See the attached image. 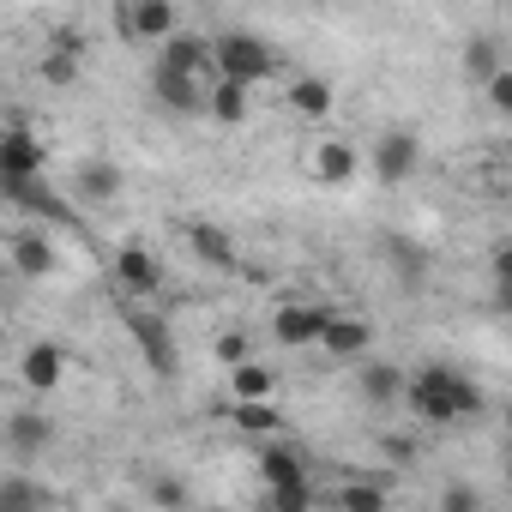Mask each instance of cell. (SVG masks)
<instances>
[{
  "label": "cell",
  "instance_id": "cell-23",
  "mask_svg": "<svg viewBox=\"0 0 512 512\" xmlns=\"http://www.w3.org/2000/svg\"><path fill=\"white\" fill-rule=\"evenodd\" d=\"M272 386H278V380H272V368H260V362H235V368H229V392H235V398H272Z\"/></svg>",
  "mask_w": 512,
  "mask_h": 512
},
{
  "label": "cell",
  "instance_id": "cell-29",
  "mask_svg": "<svg viewBox=\"0 0 512 512\" xmlns=\"http://www.w3.org/2000/svg\"><path fill=\"white\" fill-rule=\"evenodd\" d=\"M145 500H151V506H187V488H181L175 476H151V488H145Z\"/></svg>",
  "mask_w": 512,
  "mask_h": 512
},
{
  "label": "cell",
  "instance_id": "cell-17",
  "mask_svg": "<svg viewBox=\"0 0 512 512\" xmlns=\"http://www.w3.org/2000/svg\"><path fill=\"white\" fill-rule=\"evenodd\" d=\"M314 169H320V181H326V187H350V181H356V169H362V157H356L350 145L326 139V145H320V157H314Z\"/></svg>",
  "mask_w": 512,
  "mask_h": 512
},
{
  "label": "cell",
  "instance_id": "cell-27",
  "mask_svg": "<svg viewBox=\"0 0 512 512\" xmlns=\"http://www.w3.org/2000/svg\"><path fill=\"white\" fill-rule=\"evenodd\" d=\"M31 506H43V494H37V488H25L19 476L0 482V512H31Z\"/></svg>",
  "mask_w": 512,
  "mask_h": 512
},
{
  "label": "cell",
  "instance_id": "cell-24",
  "mask_svg": "<svg viewBox=\"0 0 512 512\" xmlns=\"http://www.w3.org/2000/svg\"><path fill=\"white\" fill-rule=\"evenodd\" d=\"M494 73H500V49H494L488 37H470V43H464V79H470V85H488Z\"/></svg>",
  "mask_w": 512,
  "mask_h": 512
},
{
  "label": "cell",
  "instance_id": "cell-28",
  "mask_svg": "<svg viewBox=\"0 0 512 512\" xmlns=\"http://www.w3.org/2000/svg\"><path fill=\"white\" fill-rule=\"evenodd\" d=\"M272 506H278V512H302V506H314V488H308V476H302V482H284V488H272Z\"/></svg>",
  "mask_w": 512,
  "mask_h": 512
},
{
  "label": "cell",
  "instance_id": "cell-21",
  "mask_svg": "<svg viewBox=\"0 0 512 512\" xmlns=\"http://www.w3.org/2000/svg\"><path fill=\"white\" fill-rule=\"evenodd\" d=\"M260 476H266L272 488H284V482H302V476H308V464H302V452H296V446H266V452H260Z\"/></svg>",
  "mask_w": 512,
  "mask_h": 512
},
{
  "label": "cell",
  "instance_id": "cell-20",
  "mask_svg": "<svg viewBox=\"0 0 512 512\" xmlns=\"http://www.w3.org/2000/svg\"><path fill=\"white\" fill-rule=\"evenodd\" d=\"M7 199L19 205V211H37V217H55V223H73V211L43 187V181H25V187H7Z\"/></svg>",
  "mask_w": 512,
  "mask_h": 512
},
{
  "label": "cell",
  "instance_id": "cell-3",
  "mask_svg": "<svg viewBox=\"0 0 512 512\" xmlns=\"http://www.w3.org/2000/svg\"><path fill=\"white\" fill-rule=\"evenodd\" d=\"M43 163H49V151L37 145V133L13 121L7 139H0V187H25V181H37Z\"/></svg>",
  "mask_w": 512,
  "mask_h": 512
},
{
  "label": "cell",
  "instance_id": "cell-18",
  "mask_svg": "<svg viewBox=\"0 0 512 512\" xmlns=\"http://www.w3.org/2000/svg\"><path fill=\"white\" fill-rule=\"evenodd\" d=\"M13 266H19V278H49V272H55L49 235H19V241H13Z\"/></svg>",
  "mask_w": 512,
  "mask_h": 512
},
{
  "label": "cell",
  "instance_id": "cell-1",
  "mask_svg": "<svg viewBox=\"0 0 512 512\" xmlns=\"http://www.w3.org/2000/svg\"><path fill=\"white\" fill-rule=\"evenodd\" d=\"M404 398H410V410L422 416V422H470L476 410H482V392L458 374V368H422L410 386H404Z\"/></svg>",
  "mask_w": 512,
  "mask_h": 512
},
{
  "label": "cell",
  "instance_id": "cell-35",
  "mask_svg": "<svg viewBox=\"0 0 512 512\" xmlns=\"http://www.w3.org/2000/svg\"><path fill=\"white\" fill-rule=\"evenodd\" d=\"M494 308H500V314L512 320V278H506V284H494Z\"/></svg>",
  "mask_w": 512,
  "mask_h": 512
},
{
  "label": "cell",
  "instance_id": "cell-9",
  "mask_svg": "<svg viewBox=\"0 0 512 512\" xmlns=\"http://www.w3.org/2000/svg\"><path fill=\"white\" fill-rule=\"evenodd\" d=\"M326 308H308V302H284L278 314H272V338L278 344H290V350H302V344H320V332H326Z\"/></svg>",
  "mask_w": 512,
  "mask_h": 512
},
{
  "label": "cell",
  "instance_id": "cell-8",
  "mask_svg": "<svg viewBox=\"0 0 512 512\" xmlns=\"http://www.w3.org/2000/svg\"><path fill=\"white\" fill-rule=\"evenodd\" d=\"M121 31L133 43H169L175 37V7H169V0H127Z\"/></svg>",
  "mask_w": 512,
  "mask_h": 512
},
{
  "label": "cell",
  "instance_id": "cell-36",
  "mask_svg": "<svg viewBox=\"0 0 512 512\" xmlns=\"http://www.w3.org/2000/svg\"><path fill=\"white\" fill-rule=\"evenodd\" d=\"M506 428H512V404H506Z\"/></svg>",
  "mask_w": 512,
  "mask_h": 512
},
{
  "label": "cell",
  "instance_id": "cell-31",
  "mask_svg": "<svg viewBox=\"0 0 512 512\" xmlns=\"http://www.w3.org/2000/svg\"><path fill=\"white\" fill-rule=\"evenodd\" d=\"M217 362H223V368L247 362V332H223V338H217Z\"/></svg>",
  "mask_w": 512,
  "mask_h": 512
},
{
  "label": "cell",
  "instance_id": "cell-32",
  "mask_svg": "<svg viewBox=\"0 0 512 512\" xmlns=\"http://www.w3.org/2000/svg\"><path fill=\"white\" fill-rule=\"evenodd\" d=\"M488 272H494V284H506V278H512V241H500V247H494Z\"/></svg>",
  "mask_w": 512,
  "mask_h": 512
},
{
  "label": "cell",
  "instance_id": "cell-6",
  "mask_svg": "<svg viewBox=\"0 0 512 512\" xmlns=\"http://www.w3.org/2000/svg\"><path fill=\"white\" fill-rule=\"evenodd\" d=\"M163 67H175V73H187V79H205V85H217L223 73H217V49L205 43V37H187V31H175L169 43H163V55H157Z\"/></svg>",
  "mask_w": 512,
  "mask_h": 512
},
{
  "label": "cell",
  "instance_id": "cell-30",
  "mask_svg": "<svg viewBox=\"0 0 512 512\" xmlns=\"http://www.w3.org/2000/svg\"><path fill=\"white\" fill-rule=\"evenodd\" d=\"M482 91H488V103H494L500 115H512V67H500V73H494Z\"/></svg>",
  "mask_w": 512,
  "mask_h": 512
},
{
  "label": "cell",
  "instance_id": "cell-19",
  "mask_svg": "<svg viewBox=\"0 0 512 512\" xmlns=\"http://www.w3.org/2000/svg\"><path fill=\"white\" fill-rule=\"evenodd\" d=\"M404 386H410V380H404L392 362H368V368H362V398H368V404H398Z\"/></svg>",
  "mask_w": 512,
  "mask_h": 512
},
{
  "label": "cell",
  "instance_id": "cell-10",
  "mask_svg": "<svg viewBox=\"0 0 512 512\" xmlns=\"http://www.w3.org/2000/svg\"><path fill=\"white\" fill-rule=\"evenodd\" d=\"M320 350H326V356H338V362H356V356H368V350H374V326H368V320H356V314H332V320H326V332H320Z\"/></svg>",
  "mask_w": 512,
  "mask_h": 512
},
{
  "label": "cell",
  "instance_id": "cell-4",
  "mask_svg": "<svg viewBox=\"0 0 512 512\" xmlns=\"http://www.w3.org/2000/svg\"><path fill=\"white\" fill-rule=\"evenodd\" d=\"M151 97H157L169 115H187V121L211 109V85H205V79H187V73H175V67H163V61L151 67Z\"/></svg>",
  "mask_w": 512,
  "mask_h": 512
},
{
  "label": "cell",
  "instance_id": "cell-7",
  "mask_svg": "<svg viewBox=\"0 0 512 512\" xmlns=\"http://www.w3.org/2000/svg\"><path fill=\"white\" fill-rule=\"evenodd\" d=\"M127 332H133V344L145 350V368H151L157 380H175V338H169V326H163L157 314H127Z\"/></svg>",
  "mask_w": 512,
  "mask_h": 512
},
{
  "label": "cell",
  "instance_id": "cell-14",
  "mask_svg": "<svg viewBox=\"0 0 512 512\" xmlns=\"http://www.w3.org/2000/svg\"><path fill=\"white\" fill-rule=\"evenodd\" d=\"M61 368H67L61 344H49V338H43V344H31V350H25V362H19V380H25L31 392H49V386L61 380Z\"/></svg>",
  "mask_w": 512,
  "mask_h": 512
},
{
  "label": "cell",
  "instance_id": "cell-2",
  "mask_svg": "<svg viewBox=\"0 0 512 512\" xmlns=\"http://www.w3.org/2000/svg\"><path fill=\"white\" fill-rule=\"evenodd\" d=\"M211 49H217V73L223 79L260 85V79L278 73V49L266 37H253V31H223V37H211Z\"/></svg>",
  "mask_w": 512,
  "mask_h": 512
},
{
  "label": "cell",
  "instance_id": "cell-13",
  "mask_svg": "<svg viewBox=\"0 0 512 512\" xmlns=\"http://www.w3.org/2000/svg\"><path fill=\"white\" fill-rule=\"evenodd\" d=\"M49 440H55L49 416H37V410H13V416H7V446H13L19 458H37V452H49Z\"/></svg>",
  "mask_w": 512,
  "mask_h": 512
},
{
  "label": "cell",
  "instance_id": "cell-11",
  "mask_svg": "<svg viewBox=\"0 0 512 512\" xmlns=\"http://www.w3.org/2000/svg\"><path fill=\"white\" fill-rule=\"evenodd\" d=\"M115 278H121V290H133V296H151V290L163 284V266H157V253H151V247L127 241V247L115 253Z\"/></svg>",
  "mask_w": 512,
  "mask_h": 512
},
{
  "label": "cell",
  "instance_id": "cell-33",
  "mask_svg": "<svg viewBox=\"0 0 512 512\" xmlns=\"http://www.w3.org/2000/svg\"><path fill=\"white\" fill-rule=\"evenodd\" d=\"M380 452H386V458H398V464H410V458H416V446H410L404 434H386V440H380Z\"/></svg>",
  "mask_w": 512,
  "mask_h": 512
},
{
  "label": "cell",
  "instance_id": "cell-34",
  "mask_svg": "<svg viewBox=\"0 0 512 512\" xmlns=\"http://www.w3.org/2000/svg\"><path fill=\"white\" fill-rule=\"evenodd\" d=\"M470 506H476L470 488H446V494H440V512H470Z\"/></svg>",
  "mask_w": 512,
  "mask_h": 512
},
{
  "label": "cell",
  "instance_id": "cell-16",
  "mask_svg": "<svg viewBox=\"0 0 512 512\" xmlns=\"http://www.w3.org/2000/svg\"><path fill=\"white\" fill-rule=\"evenodd\" d=\"M290 109H296V115H308V121H326V115L338 109V97H332V85H326V79L302 73V79H290Z\"/></svg>",
  "mask_w": 512,
  "mask_h": 512
},
{
  "label": "cell",
  "instance_id": "cell-12",
  "mask_svg": "<svg viewBox=\"0 0 512 512\" xmlns=\"http://www.w3.org/2000/svg\"><path fill=\"white\" fill-rule=\"evenodd\" d=\"M187 247H193V260H205V266H217V272H235V266H241L235 241H229L217 223H205V217L187 223Z\"/></svg>",
  "mask_w": 512,
  "mask_h": 512
},
{
  "label": "cell",
  "instance_id": "cell-25",
  "mask_svg": "<svg viewBox=\"0 0 512 512\" xmlns=\"http://www.w3.org/2000/svg\"><path fill=\"white\" fill-rule=\"evenodd\" d=\"M79 193L97 199V205H109V199L121 193V169H115V163H85V169H79Z\"/></svg>",
  "mask_w": 512,
  "mask_h": 512
},
{
  "label": "cell",
  "instance_id": "cell-22",
  "mask_svg": "<svg viewBox=\"0 0 512 512\" xmlns=\"http://www.w3.org/2000/svg\"><path fill=\"white\" fill-rule=\"evenodd\" d=\"M229 422L247 428V434H272L284 416L272 410V398H235V404H229Z\"/></svg>",
  "mask_w": 512,
  "mask_h": 512
},
{
  "label": "cell",
  "instance_id": "cell-15",
  "mask_svg": "<svg viewBox=\"0 0 512 512\" xmlns=\"http://www.w3.org/2000/svg\"><path fill=\"white\" fill-rule=\"evenodd\" d=\"M247 91H253V85H241V79H217V85H211V109H205V115H211L217 127H241V121H247V109H253V97H247Z\"/></svg>",
  "mask_w": 512,
  "mask_h": 512
},
{
  "label": "cell",
  "instance_id": "cell-5",
  "mask_svg": "<svg viewBox=\"0 0 512 512\" xmlns=\"http://www.w3.org/2000/svg\"><path fill=\"white\" fill-rule=\"evenodd\" d=\"M416 163H422V139L410 133V127H386L380 133V145H374V175L380 181H410L416 175Z\"/></svg>",
  "mask_w": 512,
  "mask_h": 512
},
{
  "label": "cell",
  "instance_id": "cell-26",
  "mask_svg": "<svg viewBox=\"0 0 512 512\" xmlns=\"http://www.w3.org/2000/svg\"><path fill=\"white\" fill-rule=\"evenodd\" d=\"M338 506L344 512H380L386 506V488L380 482H350V488H338Z\"/></svg>",
  "mask_w": 512,
  "mask_h": 512
},
{
  "label": "cell",
  "instance_id": "cell-37",
  "mask_svg": "<svg viewBox=\"0 0 512 512\" xmlns=\"http://www.w3.org/2000/svg\"><path fill=\"white\" fill-rule=\"evenodd\" d=\"M506 494H512V482H506Z\"/></svg>",
  "mask_w": 512,
  "mask_h": 512
}]
</instances>
